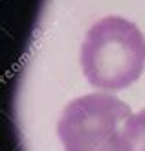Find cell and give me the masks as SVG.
Instances as JSON below:
<instances>
[{
  "instance_id": "6da1fadb",
  "label": "cell",
  "mask_w": 145,
  "mask_h": 151,
  "mask_svg": "<svg viewBox=\"0 0 145 151\" xmlns=\"http://www.w3.org/2000/svg\"><path fill=\"white\" fill-rule=\"evenodd\" d=\"M81 66L96 88H127L145 70V35L123 17H105L88 29L83 41Z\"/></svg>"
},
{
  "instance_id": "7a4b0ae2",
  "label": "cell",
  "mask_w": 145,
  "mask_h": 151,
  "mask_svg": "<svg viewBox=\"0 0 145 151\" xmlns=\"http://www.w3.org/2000/svg\"><path fill=\"white\" fill-rule=\"evenodd\" d=\"M131 107L112 94H86L64 107L57 134L64 151H121V127Z\"/></svg>"
},
{
  "instance_id": "3957f363",
  "label": "cell",
  "mask_w": 145,
  "mask_h": 151,
  "mask_svg": "<svg viewBox=\"0 0 145 151\" xmlns=\"http://www.w3.org/2000/svg\"><path fill=\"white\" fill-rule=\"evenodd\" d=\"M121 151H145V111L131 114L121 127Z\"/></svg>"
}]
</instances>
